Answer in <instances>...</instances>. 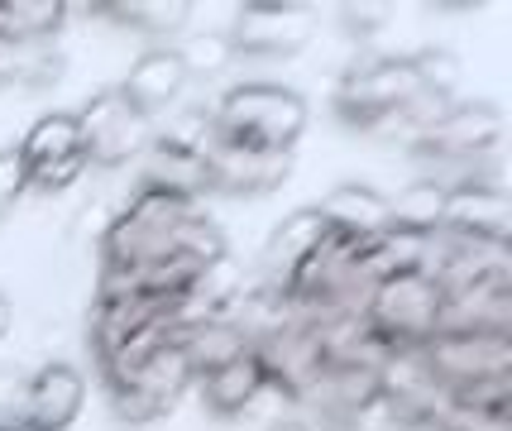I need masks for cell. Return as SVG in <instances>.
Segmentation results:
<instances>
[{"instance_id":"6da1fadb","label":"cell","mask_w":512,"mask_h":431,"mask_svg":"<svg viewBox=\"0 0 512 431\" xmlns=\"http://www.w3.org/2000/svg\"><path fill=\"white\" fill-rule=\"evenodd\" d=\"M307 101L292 87L273 82H240L216 101L211 130L221 144H245V149H288L307 130Z\"/></svg>"},{"instance_id":"7a4b0ae2","label":"cell","mask_w":512,"mask_h":431,"mask_svg":"<svg viewBox=\"0 0 512 431\" xmlns=\"http://www.w3.org/2000/svg\"><path fill=\"white\" fill-rule=\"evenodd\" d=\"M187 216H197L192 202H178L154 187H134L125 211L101 235V269H144V264L163 259Z\"/></svg>"},{"instance_id":"3957f363","label":"cell","mask_w":512,"mask_h":431,"mask_svg":"<svg viewBox=\"0 0 512 431\" xmlns=\"http://www.w3.org/2000/svg\"><path fill=\"white\" fill-rule=\"evenodd\" d=\"M422 72L412 58H374L355 63L335 87V115L350 130H379L383 120H393L402 106H412L422 96Z\"/></svg>"},{"instance_id":"277c9868","label":"cell","mask_w":512,"mask_h":431,"mask_svg":"<svg viewBox=\"0 0 512 431\" xmlns=\"http://www.w3.org/2000/svg\"><path fill=\"white\" fill-rule=\"evenodd\" d=\"M503 144V111L493 101H450L446 115L407 144L422 168H479Z\"/></svg>"},{"instance_id":"5b68a950","label":"cell","mask_w":512,"mask_h":431,"mask_svg":"<svg viewBox=\"0 0 512 431\" xmlns=\"http://www.w3.org/2000/svg\"><path fill=\"white\" fill-rule=\"evenodd\" d=\"M441 302H446V293L436 288L431 273H393L369 288L364 321L388 345L407 350V345H426L441 331Z\"/></svg>"},{"instance_id":"8992f818","label":"cell","mask_w":512,"mask_h":431,"mask_svg":"<svg viewBox=\"0 0 512 431\" xmlns=\"http://www.w3.org/2000/svg\"><path fill=\"white\" fill-rule=\"evenodd\" d=\"M436 388H474L512 379V331H441L422 345Z\"/></svg>"},{"instance_id":"52a82bcc","label":"cell","mask_w":512,"mask_h":431,"mask_svg":"<svg viewBox=\"0 0 512 431\" xmlns=\"http://www.w3.org/2000/svg\"><path fill=\"white\" fill-rule=\"evenodd\" d=\"M235 58H297L316 39V10L297 0H249L230 20Z\"/></svg>"},{"instance_id":"ba28073f","label":"cell","mask_w":512,"mask_h":431,"mask_svg":"<svg viewBox=\"0 0 512 431\" xmlns=\"http://www.w3.org/2000/svg\"><path fill=\"white\" fill-rule=\"evenodd\" d=\"M77 130H82V154L91 168H125L134 154H144L154 120L134 111L120 91H101L77 111Z\"/></svg>"},{"instance_id":"9c48e42d","label":"cell","mask_w":512,"mask_h":431,"mask_svg":"<svg viewBox=\"0 0 512 431\" xmlns=\"http://www.w3.org/2000/svg\"><path fill=\"white\" fill-rule=\"evenodd\" d=\"M292 173V154L288 149H245V144H221L206 154V178L211 192L221 197H264L278 192Z\"/></svg>"},{"instance_id":"30bf717a","label":"cell","mask_w":512,"mask_h":431,"mask_svg":"<svg viewBox=\"0 0 512 431\" xmlns=\"http://www.w3.org/2000/svg\"><path fill=\"white\" fill-rule=\"evenodd\" d=\"M82 403H87V379L72 364H44L20 388L10 422H24V427H39V431H67L77 422Z\"/></svg>"},{"instance_id":"8fae6325","label":"cell","mask_w":512,"mask_h":431,"mask_svg":"<svg viewBox=\"0 0 512 431\" xmlns=\"http://www.w3.org/2000/svg\"><path fill=\"white\" fill-rule=\"evenodd\" d=\"M441 230H446V235H460V240L508 245L512 240V197L503 187H493V182H455V187H446Z\"/></svg>"},{"instance_id":"7c38bea8","label":"cell","mask_w":512,"mask_h":431,"mask_svg":"<svg viewBox=\"0 0 512 431\" xmlns=\"http://www.w3.org/2000/svg\"><path fill=\"white\" fill-rule=\"evenodd\" d=\"M441 331H512V273L469 283L460 293H446Z\"/></svg>"},{"instance_id":"4fadbf2b","label":"cell","mask_w":512,"mask_h":431,"mask_svg":"<svg viewBox=\"0 0 512 431\" xmlns=\"http://www.w3.org/2000/svg\"><path fill=\"white\" fill-rule=\"evenodd\" d=\"M182 87H187V68H182L178 53H173V48H149V53L134 58L130 77L115 91H120L144 120H154V115H163L178 101Z\"/></svg>"},{"instance_id":"5bb4252c","label":"cell","mask_w":512,"mask_h":431,"mask_svg":"<svg viewBox=\"0 0 512 431\" xmlns=\"http://www.w3.org/2000/svg\"><path fill=\"white\" fill-rule=\"evenodd\" d=\"M139 187H154V192H168L178 202L197 206L206 192H211V178H206V159L192 154V149H178L168 139H154L144 144V178Z\"/></svg>"},{"instance_id":"9a60e30c","label":"cell","mask_w":512,"mask_h":431,"mask_svg":"<svg viewBox=\"0 0 512 431\" xmlns=\"http://www.w3.org/2000/svg\"><path fill=\"white\" fill-rule=\"evenodd\" d=\"M192 384H197V374H192V364L182 355V345L173 341V345H163V350H154L149 360H139L134 369L106 379V393H111V388H130V393H139V398H149V403L173 412V403H178Z\"/></svg>"},{"instance_id":"2e32d148","label":"cell","mask_w":512,"mask_h":431,"mask_svg":"<svg viewBox=\"0 0 512 431\" xmlns=\"http://www.w3.org/2000/svg\"><path fill=\"white\" fill-rule=\"evenodd\" d=\"M197 388H201V403H206V412H216V417H245V412L268 393V379H264V364H259V355H254V350H245V355H235V360L221 364V369L201 374Z\"/></svg>"},{"instance_id":"e0dca14e","label":"cell","mask_w":512,"mask_h":431,"mask_svg":"<svg viewBox=\"0 0 512 431\" xmlns=\"http://www.w3.org/2000/svg\"><path fill=\"white\" fill-rule=\"evenodd\" d=\"M158 312H168V302H158V297H96V307H91V317H87V345H91V355H96V364L106 360V355H115Z\"/></svg>"},{"instance_id":"ac0fdd59","label":"cell","mask_w":512,"mask_h":431,"mask_svg":"<svg viewBox=\"0 0 512 431\" xmlns=\"http://www.w3.org/2000/svg\"><path fill=\"white\" fill-rule=\"evenodd\" d=\"M321 221L340 235H355V240H374L383 230L393 226V216H388V197L374 192V187H359V182H340L335 192L321 197Z\"/></svg>"},{"instance_id":"d6986e66","label":"cell","mask_w":512,"mask_h":431,"mask_svg":"<svg viewBox=\"0 0 512 431\" xmlns=\"http://www.w3.org/2000/svg\"><path fill=\"white\" fill-rule=\"evenodd\" d=\"M326 240V221H321V211L316 206H302V211H292L283 226L273 230V240H268V254H264V283L268 288H278L283 293V283L292 278V269L307 259Z\"/></svg>"},{"instance_id":"ffe728a7","label":"cell","mask_w":512,"mask_h":431,"mask_svg":"<svg viewBox=\"0 0 512 431\" xmlns=\"http://www.w3.org/2000/svg\"><path fill=\"white\" fill-rule=\"evenodd\" d=\"M91 10L106 15L111 24H120V29L149 34V39H173L192 20V5L187 0H96Z\"/></svg>"},{"instance_id":"44dd1931","label":"cell","mask_w":512,"mask_h":431,"mask_svg":"<svg viewBox=\"0 0 512 431\" xmlns=\"http://www.w3.org/2000/svg\"><path fill=\"white\" fill-rule=\"evenodd\" d=\"M182 355H187V364H192V374H211V369H221V364H230L235 355H245L249 341L240 336V326L230 317H216V321H201V326H192L187 336H182Z\"/></svg>"},{"instance_id":"7402d4cb","label":"cell","mask_w":512,"mask_h":431,"mask_svg":"<svg viewBox=\"0 0 512 431\" xmlns=\"http://www.w3.org/2000/svg\"><path fill=\"white\" fill-rule=\"evenodd\" d=\"M67 154H82V130H77V115L67 111H53V115H39L29 125V135L20 144V159L24 168H44V163H58Z\"/></svg>"},{"instance_id":"603a6c76","label":"cell","mask_w":512,"mask_h":431,"mask_svg":"<svg viewBox=\"0 0 512 431\" xmlns=\"http://www.w3.org/2000/svg\"><path fill=\"white\" fill-rule=\"evenodd\" d=\"M441 211H446V182L417 178L412 187H402L398 197H388V216L398 230L412 235H436L441 230Z\"/></svg>"},{"instance_id":"cb8c5ba5","label":"cell","mask_w":512,"mask_h":431,"mask_svg":"<svg viewBox=\"0 0 512 431\" xmlns=\"http://www.w3.org/2000/svg\"><path fill=\"white\" fill-rule=\"evenodd\" d=\"M67 24L63 0H0V34L20 44H48Z\"/></svg>"},{"instance_id":"d4e9b609","label":"cell","mask_w":512,"mask_h":431,"mask_svg":"<svg viewBox=\"0 0 512 431\" xmlns=\"http://www.w3.org/2000/svg\"><path fill=\"white\" fill-rule=\"evenodd\" d=\"M173 53L182 58L187 77H221V72L235 63V48H230L225 34H187Z\"/></svg>"},{"instance_id":"484cf974","label":"cell","mask_w":512,"mask_h":431,"mask_svg":"<svg viewBox=\"0 0 512 431\" xmlns=\"http://www.w3.org/2000/svg\"><path fill=\"white\" fill-rule=\"evenodd\" d=\"M87 173H91L87 154H67V159H58V163L34 168V173H29V187H34V192H48V197H58V192H67V187H77Z\"/></svg>"},{"instance_id":"4316f807","label":"cell","mask_w":512,"mask_h":431,"mask_svg":"<svg viewBox=\"0 0 512 431\" xmlns=\"http://www.w3.org/2000/svg\"><path fill=\"white\" fill-rule=\"evenodd\" d=\"M412 63L422 72V87L436 91V96H450L455 82H460V63H455V53H446V48H426V53H417Z\"/></svg>"},{"instance_id":"83f0119b","label":"cell","mask_w":512,"mask_h":431,"mask_svg":"<svg viewBox=\"0 0 512 431\" xmlns=\"http://www.w3.org/2000/svg\"><path fill=\"white\" fill-rule=\"evenodd\" d=\"M393 24V5H340V29L350 39H379Z\"/></svg>"},{"instance_id":"f1b7e54d","label":"cell","mask_w":512,"mask_h":431,"mask_svg":"<svg viewBox=\"0 0 512 431\" xmlns=\"http://www.w3.org/2000/svg\"><path fill=\"white\" fill-rule=\"evenodd\" d=\"M24 192H29V168H24L20 149H0V216H10Z\"/></svg>"},{"instance_id":"f546056e","label":"cell","mask_w":512,"mask_h":431,"mask_svg":"<svg viewBox=\"0 0 512 431\" xmlns=\"http://www.w3.org/2000/svg\"><path fill=\"white\" fill-rule=\"evenodd\" d=\"M29 53H34V44H20V39L0 34V87L24 82V72H29Z\"/></svg>"},{"instance_id":"4dcf8cb0","label":"cell","mask_w":512,"mask_h":431,"mask_svg":"<svg viewBox=\"0 0 512 431\" xmlns=\"http://www.w3.org/2000/svg\"><path fill=\"white\" fill-rule=\"evenodd\" d=\"M10 326H15V307H10V297L0 293V341L10 336Z\"/></svg>"},{"instance_id":"1f68e13d","label":"cell","mask_w":512,"mask_h":431,"mask_svg":"<svg viewBox=\"0 0 512 431\" xmlns=\"http://www.w3.org/2000/svg\"><path fill=\"white\" fill-rule=\"evenodd\" d=\"M268 431H312V427H307V422H273Z\"/></svg>"},{"instance_id":"d6a6232c","label":"cell","mask_w":512,"mask_h":431,"mask_svg":"<svg viewBox=\"0 0 512 431\" xmlns=\"http://www.w3.org/2000/svg\"><path fill=\"white\" fill-rule=\"evenodd\" d=\"M10 431H39V427H24V422H5Z\"/></svg>"},{"instance_id":"836d02e7","label":"cell","mask_w":512,"mask_h":431,"mask_svg":"<svg viewBox=\"0 0 512 431\" xmlns=\"http://www.w3.org/2000/svg\"><path fill=\"white\" fill-rule=\"evenodd\" d=\"M0 431H10V427H5V422H0Z\"/></svg>"}]
</instances>
